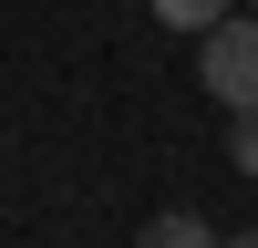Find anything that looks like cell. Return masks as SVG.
<instances>
[{"mask_svg":"<svg viewBox=\"0 0 258 248\" xmlns=\"http://www.w3.org/2000/svg\"><path fill=\"white\" fill-rule=\"evenodd\" d=\"M197 83L227 114H258V11H227L217 31H197Z\"/></svg>","mask_w":258,"mask_h":248,"instance_id":"6da1fadb","label":"cell"},{"mask_svg":"<svg viewBox=\"0 0 258 248\" xmlns=\"http://www.w3.org/2000/svg\"><path fill=\"white\" fill-rule=\"evenodd\" d=\"M135 248H217V227L197 217V207H165V217H145V238Z\"/></svg>","mask_w":258,"mask_h":248,"instance_id":"7a4b0ae2","label":"cell"},{"mask_svg":"<svg viewBox=\"0 0 258 248\" xmlns=\"http://www.w3.org/2000/svg\"><path fill=\"white\" fill-rule=\"evenodd\" d=\"M145 11H155L165 31H217V21L238 11V0H145Z\"/></svg>","mask_w":258,"mask_h":248,"instance_id":"3957f363","label":"cell"},{"mask_svg":"<svg viewBox=\"0 0 258 248\" xmlns=\"http://www.w3.org/2000/svg\"><path fill=\"white\" fill-rule=\"evenodd\" d=\"M227 155H238V176H258V114H238V135H227Z\"/></svg>","mask_w":258,"mask_h":248,"instance_id":"277c9868","label":"cell"},{"mask_svg":"<svg viewBox=\"0 0 258 248\" xmlns=\"http://www.w3.org/2000/svg\"><path fill=\"white\" fill-rule=\"evenodd\" d=\"M227 248H258V227H248V238H227Z\"/></svg>","mask_w":258,"mask_h":248,"instance_id":"5b68a950","label":"cell"},{"mask_svg":"<svg viewBox=\"0 0 258 248\" xmlns=\"http://www.w3.org/2000/svg\"><path fill=\"white\" fill-rule=\"evenodd\" d=\"M248 11H258V0H248Z\"/></svg>","mask_w":258,"mask_h":248,"instance_id":"8992f818","label":"cell"}]
</instances>
